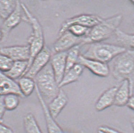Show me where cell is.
<instances>
[{"label":"cell","mask_w":134,"mask_h":133,"mask_svg":"<svg viewBox=\"0 0 134 133\" xmlns=\"http://www.w3.org/2000/svg\"><path fill=\"white\" fill-rule=\"evenodd\" d=\"M112 75L119 81H129L130 95L134 90V50H126L115 58L112 66Z\"/></svg>","instance_id":"6da1fadb"},{"label":"cell","mask_w":134,"mask_h":133,"mask_svg":"<svg viewBox=\"0 0 134 133\" xmlns=\"http://www.w3.org/2000/svg\"><path fill=\"white\" fill-rule=\"evenodd\" d=\"M34 78L36 85V88L44 102L48 105L57 95L60 90L50 62Z\"/></svg>","instance_id":"7a4b0ae2"},{"label":"cell","mask_w":134,"mask_h":133,"mask_svg":"<svg viewBox=\"0 0 134 133\" xmlns=\"http://www.w3.org/2000/svg\"><path fill=\"white\" fill-rule=\"evenodd\" d=\"M21 6L25 15L23 19L31 25L32 28V32L27 40L30 50L28 70L34 58L44 47V39L43 28L38 20L31 13L25 4L21 3Z\"/></svg>","instance_id":"3957f363"},{"label":"cell","mask_w":134,"mask_h":133,"mask_svg":"<svg viewBox=\"0 0 134 133\" xmlns=\"http://www.w3.org/2000/svg\"><path fill=\"white\" fill-rule=\"evenodd\" d=\"M123 16L117 14L103 19L99 24L90 29L88 35L85 38V44L100 43L115 34L121 23Z\"/></svg>","instance_id":"277c9868"},{"label":"cell","mask_w":134,"mask_h":133,"mask_svg":"<svg viewBox=\"0 0 134 133\" xmlns=\"http://www.w3.org/2000/svg\"><path fill=\"white\" fill-rule=\"evenodd\" d=\"M82 56L84 57L107 64L126 50L121 46L102 43H92Z\"/></svg>","instance_id":"5b68a950"},{"label":"cell","mask_w":134,"mask_h":133,"mask_svg":"<svg viewBox=\"0 0 134 133\" xmlns=\"http://www.w3.org/2000/svg\"><path fill=\"white\" fill-rule=\"evenodd\" d=\"M85 38L77 37L67 30L55 41L53 46V50L56 53L67 52L75 46L84 45L86 44Z\"/></svg>","instance_id":"8992f818"},{"label":"cell","mask_w":134,"mask_h":133,"mask_svg":"<svg viewBox=\"0 0 134 133\" xmlns=\"http://www.w3.org/2000/svg\"><path fill=\"white\" fill-rule=\"evenodd\" d=\"M103 19L97 15L81 14L67 19L63 23L59 30L60 36L66 31L69 26L73 25H79L89 28H92L103 21Z\"/></svg>","instance_id":"52a82bcc"},{"label":"cell","mask_w":134,"mask_h":133,"mask_svg":"<svg viewBox=\"0 0 134 133\" xmlns=\"http://www.w3.org/2000/svg\"><path fill=\"white\" fill-rule=\"evenodd\" d=\"M52 53L50 50L44 46L43 49L34 58L29 69L23 76L34 78L50 61Z\"/></svg>","instance_id":"ba28073f"},{"label":"cell","mask_w":134,"mask_h":133,"mask_svg":"<svg viewBox=\"0 0 134 133\" xmlns=\"http://www.w3.org/2000/svg\"><path fill=\"white\" fill-rule=\"evenodd\" d=\"M77 63L88 69L96 76L106 77L110 74V70L107 64L84 57L82 55L79 56Z\"/></svg>","instance_id":"9c48e42d"},{"label":"cell","mask_w":134,"mask_h":133,"mask_svg":"<svg viewBox=\"0 0 134 133\" xmlns=\"http://www.w3.org/2000/svg\"><path fill=\"white\" fill-rule=\"evenodd\" d=\"M0 53L9 57L13 62L29 61L30 50L29 45L12 46L0 49Z\"/></svg>","instance_id":"30bf717a"},{"label":"cell","mask_w":134,"mask_h":133,"mask_svg":"<svg viewBox=\"0 0 134 133\" xmlns=\"http://www.w3.org/2000/svg\"><path fill=\"white\" fill-rule=\"evenodd\" d=\"M22 8L21 2L17 1L16 8L14 11L4 20L1 29L3 33V38L2 41L7 39L10 32L19 25L23 17L22 15Z\"/></svg>","instance_id":"8fae6325"},{"label":"cell","mask_w":134,"mask_h":133,"mask_svg":"<svg viewBox=\"0 0 134 133\" xmlns=\"http://www.w3.org/2000/svg\"><path fill=\"white\" fill-rule=\"evenodd\" d=\"M67 52L56 53L51 57L50 64L58 85L66 72Z\"/></svg>","instance_id":"7c38bea8"},{"label":"cell","mask_w":134,"mask_h":133,"mask_svg":"<svg viewBox=\"0 0 134 133\" xmlns=\"http://www.w3.org/2000/svg\"><path fill=\"white\" fill-rule=\"evenodd\" d=\"M9 94H15L24 98L18 83L0 71V97Z\"/></svg>","instance_id":"4fadbf2b"},{"label":"cell","mask_w":134,"mask_h":133,"mask_svg":"<svg viewBox=\"0 0 134 133\" xmlns=\"http://www.w3.org/2000/svg\"><path fill=\"white\" fill-rule=\"evenodd\" d=\"M69 101L67 94L64 91L60 89L57 95L48 105V110L51 115L55 119L67 105Z\"/></svg>","instance_id":"5bb4252c"},{"label":"cell","mask_w":134,"mask_h":133,"mask_svg":"<svg viewBox=\"0 0 134 133\" xmlns=\"http://www.w3.org/2000/svg\"><path fill=\"white\" fill-rule=\"evenodd\" d=\"M35 89L36 90V94L39 101L43 109L48 133H64L62 128H60L57 122L55 121V119L53 118V117L51 115L48 110L47 105H46L41 97L38 91L37 90L36 88Z\"/></svg>","instance_id":"9a60e30c"},{"label":"cell","mask_w":134,"mask_h":133,"mask_svg":"<svg viewBox=\"0 0 134 133\" xmlns=\"http://www.w3.org/2000/svg\"><path fill=\"white\" fill-rule=\"evenodd\" d=\"M117 89V87H112L108 88L101 95L95 105V108L97 111H103L114 105Z\"/></svg>","instance_id":"2e32d148"},{"label":"cell","mask_w":134,"mask_h":133,"mask_svg":"<svg viewBox=\"0 0 134 133\" xmlns=\"http://www.w3.org/2000/svg\"><path fill=\"white\" fill-rule=\"evenodd\" d=\"M130 96L129 81L127 80L122 81L116 91L114 105L119 107L124 106L127 105Z\"/></svg>","instance_id":"e0dca14e"},{"label":"cell","mask_w":134,"mask_h":133,"mask_svg":"<svg viewBox=\"0 0 134 133\" xmlns=\"http://www.w3.org/2000/svg\"><path fill=\"white\" fill-rule=\"evenodd\" d=\"M84 67L77 63L71 69L66 71L63 76L59 87L60 88L65 86L76 82L79 80L83 72Z\"/></svg>","instance_id":"ac0fdd59"},{"label":"cell","mask_w":134,"mask_h":133,"mask_svg":"<svg viewBox=\"0 0 134 133\" xmlns=\"http://www.w3.org/2000/svg\"><path fill=\"white\" fill-rule=\"evenodd\" d=\"M29 67V61H19L13 62L8 71L4 72L13 80L19 79L26 74Z\"/></svg>","instance_id":"d6986e66"},{"label":"cell","mask_w":134,"mask_h":133,"mask_svg":"<svg viewBox=\"0 0 134 133\" xmlns=\"http://www.w3.org/2000/svg\"><path fill=\"white\" fill-rule=\"evenodd\" d=\"M18 85L23 97H28L31 95L36 89V82L34 78L23 76L19 78Z\"/></svg>","instance_id":"ffe728a7"},{"label":"cell","mask_w":134,"mask_h":133,"mask_svg":"<svg viewBox=\"0 0 134 133\" xmlns=\"http://www.w3.org/2000/svg\"><path fill=\"white\" fill-rule=\"evenodd\" d=\"M25 133H43L33 114L29 113L23 118Z\"/></svg>","instance_id":"44dd1931"},{"label":"cell","mask_w":134,"mask_h":133,"mask_svg":"<svg viewBox=\"0 0 134 133\" xmlns=\"http://www.w3.org/2000/svg\"><path fill=\"white\" fill-rule=\"evenodd\" d=\"M115 35L118 42L126 48L134 49V34H129L118 29Z\"/></svg>","instance_id":"7402d4cb"},{"label":"cell","mask_w":134,"mask_h":133,"mask_svg":"<svg viewBox=\"0 0 134 133\" xmlns=\"http://www.w3.org/2000/svg\"><path fill=\"white\" fill-rule=\"evenodd\" d=\"M81 45H78L71 49L67 52L66 72L71 69L78 62L80 55V49Z\"/></svg>","instance_id":"603a6c76"},{"label":"cell","mask_w":134,"mask_h":133,"mask_svg":"<svg viewBox=\"0 0 134 133\" xmlns=\"http://www.w3.org/2000/svg\"><path fill=\"white\" fill-rule=\"evenodd\" d=\"M17 1H0V17L5 20L15 10Z\"/></svg>","instance_id":"cb8c5ba5"},{"label":"cell","mask_w":134,"mask_h":133,"mask_svg":"<svg viewBox=\"0 0 134 133\" xmlns=\"http://www.w3.org/2000/svg\"><path fill=\"white\" fill-rule=\"evenodd\" d=\"M19 98V95L15 94H9L3 96V101L6 110L12 111L16 109L20 103Z\"/></svg>","instance_id":"d4e9b609"},{"label":"cell","mask_w":134,"mask_h":133,"mask_svg":"<svg viewBox=\"0 0 134 133\" xmlns=\"http://www.w3.org/2000/svg\"><path fill=\"white\" fill-rule=\"evenodd\" d=\"M90 29L79 25H73L69 26L67 30L77 37L84 38L88 35Z\"/></svg>","instance_id":"484cf974"},{"label":"cell","mask_w":134,"mask_h":133,"mask_svg":"<svg viewBox=\"0 0 134 133\" xmlns=\"http://www.w3.org/2000/svg\"><path fill=\"white\" fill-rule=\"evenodd\" d=\"M13 61L5 55L0 53V71L6 72L10 70Z\"/></svg>","instance_id":"4316f807"},{"label":"cell","mask_w":134,"mask_h":133,"mask_svg":"<svg viewBox=\"0 0 134 133\" xmlns=\"http://www.w3.org/2000/svg\"><path fill=\"white\" fill-rule=\"evenodd\" d=\"M3 96L0 97V123H3V118L6 111L3 101Z\"/></svg>","instance_id":"83f0119b"},{"label":"cell","mask_w":134,"mask_h":133,"mask_svg":"<svg viewBox=\"0 0 134 133\" xmlns=\"http://www.w3.org/2000/svg\"><path fill=\"white\" fill-rule=\"evenodd\" d=\"M98 130L103 131L108 133H122L114 128L109 127L108 126H100L98 128Z\"/></svg>","instance_id":"f1b7e54d"},{"label":"cell","mask_w":134,"mask_h":133,"mask_svg":"<svg viewBox=\"0 0 134 133\" xmlns=\"http://www.w3.org/2000/svg\"><path fill=\"white\" fill-rule=\"evenodd\" d=\"M0 133H14L12 128L0 123Z\"/></svg>","instance_id":"f546056e"},{"label":"cell","mask_w":134,"mask_h":133,"mask_svg":"<svg viewBox=\"0 0 134 133\" xmlns=\"http://www.w3.org/2000/svg\"><path fill=\"white\" fill-rule=\"evenodd\" d=\"M127 105L129 109L134 111V95H132L130 96L128 102H127Z\"/></svg>","instance_id":"4dcf8cb0"},{"label":"cell","mask_w":134,"mask_h":133,"mask_svg":"<svg viewBox=\"0 0 134 133\" xmlns=\"http://www.w3.org/2000/svg\"><path fill=\"white\" fill-rule=\"evenodd\" d=\"M3 33H2V31L1 27H0V42L2 41V40H3Z\"/></svg>","instance_id":"1f68e13d"},{"label":"cell","mask_w":134,"mask_h":133,"mask_svg":"<svg viewBox=\"0 0 134 133\" xmlns=\"http://www.w3.org/2000/svg\"><path fill=\"white\" fill-rule=\"evenodd\" d=\"M97 132H98V133H108L105 132L103 131L99 130H97Z\"/></svg>","instance_id":"d6a6232c"},{"label":"cell","mask_w":134,"mask_h":133,"mask_svg":"<svg viewBox=\"0 0 134 133\" xmlns=\"http://www.w3.org/2000/svg\"><path fill=\"white\" fill-rule=\"evenodd\" d=\"M132 128H133V129H134V120L132 122Z\"/></svg>","instance_id":"836d02e7"},{"label":"cell","mask_w":134,"mask_h":133,"mask_svg":"<svg viewBox=\"0 0 134 133\" xmlns=\"http://www.w3.org/2000/svg\"><path fill=\"white\" fill-rule=\"evenodd\" d=\"M130 2H131V3L134 5V1H131Z\"/></svg>","instance_id":"e575fe53"},{"label":"cell","mask_w":134,"mask_h":133,"mask_svg":"<svg viewBox=\"0 0 134 133\" xmlns=\"http://www.w3.org/2000/svg\"><path fill=\"white\" fill-rule=\"evenodd\" d=\"M133 24H134V20L133 21Z\"/></svg>","instance_id":"d590c367"}]
</instances>
